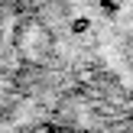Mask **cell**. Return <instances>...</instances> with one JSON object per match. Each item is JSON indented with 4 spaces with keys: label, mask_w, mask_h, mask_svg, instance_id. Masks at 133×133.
Instances as JSON below:
<instances>
[{
    "label": "cell",
    "mask_w": 133,
    "mask_h": 133,
    "mask_svg": "<svg viewBox=\"0 0 133 133\" xmlns=\"http://www.w3.org/2000/svg\"><path fill=\"white\" fill-rule=\"evenodd\" d=\"M13 45H16V55L23 58V65L39 68L52 55V32H49V26L39 16H26L16 26V42Z\"/></svg>",
    "instance_id": "1"
},
{
    "label": "cell",
    "mask_w": 133,
    "mask_h": 133,
    "mask_svg": "<svg viewBox=\"0 0 133 133\" xmlns=\"http://www.w3.org/2000/svg\"><path fill=\"white\" fill-rule=\"evenodd\" d=\"M127 58H130V65H133V42L127 45Z\"/></svg>",
    "instance_id": "2"
}]
</instances>
